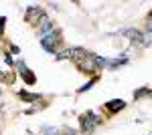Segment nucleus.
<instances>
[{"label":"nucleus","instance_id":"f257e3e1","mask_svg":"<svg viewBox=\"0 0 152 135\" xmlns=\"http://www.w3.org/2000/svg\"><path fill=\"white\" fill-rule=\"evenodd\" d=\"M102 123H104V117L102 115H97L94 111H85V113L79 115V133L91 135Z\"/></svg>","mask_w":152,"mask_h":135},{"label":"nucleus","instance_id":"f03ea898","mask_svg":"<svg viewBox=\"0 0 152 135\" xmlns=\"http://www.w3.org/2000/svg\"><path fill=\"white\" fill-rule=\"evenodd\" d=\"M39 43H41V46H43V51H47L49 55L55 56V55H59V53H61V45H63V32L57 28L53 34L43 36Z\"/></svg>","mask_w":152,"mask_h":135},{"label":"nucleus","instance_id":"7ed1b4c3","mask_svg":"<svg viewBox=\"0 0 152 135\" xmlns=\"http://www.w3.org/2000/svg\"><path fill=\"white\" fill-rule=\"evenodd\" d=\"M73 65L77 67L79 73L87 75V77H95V75H99V67H97V63H95V53H87L81 61H77V63H73Z\"/></svg>","mask_w":152,"mask_h":135},{"label":"nucleus","instance_id":"20e7f679","mask_svg":"<svg viewBox=\"0 0 152 135\" xmlns=\"http://www.w3.org/2000/svg\"><path fill=\"white\" fill-rule=\"evenodd\" d=\"M45 14H47V12H45V8H43V6L33 4V6H28V8L24 10V22L37 26V24H39V20H41Z\"/></svg>","mask_w":152,"mask_h":135},{"label":"nucleus","instance_id":"39448f33","mask_svg":"<svg viewBox=\"0 0 152 135\" xmlns=\"http://www.w3.org/2000/svg\"><path fill=\"white\" fill-rule=\"evenodd\" d=\"M37 30H39V36L43 38V36H49V34H53L55 30H57V24L53 22L51 18H49L47 14L39 20V24H37Z\"/></svg>","mask_w":152,"mask_h":135},{"label":"nucleus","instance_id":"423d86ee","mask_svg":"<svg viewBox=\"0 0 152 135\" xmlns=\"http://www.w3.org/2000/svg\"><path fill=\"white\" fill-rule=\"evenodd\" d=\"M118 34L128 36L132 46H142V30H138V28H134V26L132 28H122V30H118Z\"/></svg>","mask_w":152,"mask_h":135},{"label":"nucleus","instance_id":"0eeeda50","mask_svg":"<svg viewBox=\"0 0 152 135\" xmlns=\"http://www.w3.org/2000/svg\"><path fill=\"white\" fill-rule=\"evenodd\" d=\"M126 109V101L124 99H110L107 103H104V111L107 115H116V113Z\"/></svg>","mask_w":152,"mask_h":135},{"label":"nucleus","instance_id":"6e6552de","mask_svg":"<svg viewBox=\"0 0 152 135\" xmlns=\"http://www.w3.org/2000/svg\"><path fill=\"white\" fill-rule=\"evenodd\" d=\"M18 77L23 79V83L24 85H28V87H33V85H37V75L31 71L28 67H24L20 73H18Z\"/></svg>","mask_w":152,"mask_h":135},{"label":"nucleus","instance_id":"1a4fd4ad","mask_svg":"<svg viewBox=\"0 0 152 135\" xmlns=\"http://www.w3.org/2000/svg\"><path fill=\"white\" fill-rule=\"evenodd\" d=\"M18 97L23 99L24 103H39L41 99H43V95L41 93H28V91H18Z\"/></svg>","mask_w":152,"mask_h":135},{"label":"nucleus","instance_id":"9d476101","mask_svg":"<svg viewBox=\"0 0 152 135\" xmlns=\"http://www.w3.org/2000/svg\"><path fill=\"white\" fill-rule=\"evenodd\" d=\"M128 55H122V56H118V58H112L110 61V71H116V69H120V67H124V65H128Z\"/></svg>","mask_w":152,"mask_h":135},{"label":"nucleus","instance_id":"9b49d317","mask_svg":"<svg viewBox=\"0 0 152 135\" xmlns=\"http://www.w3.org/2000/svg\"><path fill=\"white\" fill-rule=\"evenodd\" d=\"M152 97V89L150 87H140V89L134 91V101H140V99H148Z\"/></svg>","mask_w":152,"mask_h":135},{"label":"nucleus","instance_id":"f8f14e48","mask_svg":"<svg viewBox=\"0 0 152 135\" xmlns=\"http://www.w3.org/2000/svg\"><path fill=\"white\" fill-rule=\"evenodd\" d=\"M85 55H87V51H85L83 46H71V61H73V63L81 61Z\"/></svg>","mask_w":152,"mask_h":135},{"label":"nucleus","instance_id":"ddd939ff","mask_svg":"<svg viewBox=\"0 0 152 135\" xmlns=\"http://www.w3.org/2000/svg\"><path fill=\"white\" fill-rule=\"evenodd\" d=\"M97 83H99V75H95V77H91V79L87 81V83H85V85H81V87H79V89H77V95H81V93H87V91L91 89V87H94V85H97Z\"/></svg>","mask_w":152,"mask_h":135},{"label":"nucleus","instance_id":"4468645a","mask_svg":"<svg viewBox=\"0 0 152 135\" xmlns=\"http://www.w3.org/2000/svg\"><path fill=\"white\" fill-rule=\"evenodd\" d=\"M39 135H61V129L53 127V125H43L39 129Z\"/></svg>","mask_w":152,"mask_h":135},{"label":"nucleus","instance_id":"2eb2a0df","mask_svg":"<svg viewBox=\"0 0 152 135\" xmlns=\"http://www.w3.org/2000/svg\"><path fill=\"white\" fill-rule=\"evenodd\" d=\"M14 81H16V75H14V73H4V71H0V83L12 85Z\"/></svg>","mask_w":152,"mask_h":135},{"label":"nucleus","instance_id":"dca6fc26","mask_svg":"<svg viewBox=\"0 0 152 135\" xmlns=\"http://www.w3.org/2000/svg\"><path fill=\"white\" fill-rule=\"evenodd\" d=\"M110 61H112V58H107V56H99V55H95V63H97L99 71H102V69H107V67H110Z\"/></svg>","mask_w":152,"mask_h":135},{"label":"nucleus","instance_id":"f3484780","mask_svg":"<svg viewBox=\"0 0 152 135\" xmlns=\"http://www.w3.org/2000/svg\"><path fill=\"white\" fill-rule=\"evenodd\" d=\"M152 45V32H144L142 30V46L140 48H148Z\"/></svg>","mask_w":152,"mask_h":135},{"label":"nucleus","instance_id":"a211bd4d","mask_svg":"<svg viewBox=\"0 0 152 135\" xmlns=\"http://www.w3.org/2000/svg\"><path fill=\"white\" fill-rule=\"evenodd\" d=\"M55 61H71V48H63L59 55H55Z\"/></svg>","mask_w":152,"mask_h":135},{"label":"nucleus","instance_id":"6ab92c4d","mask_svg":"<svg viewBox=\"0 0 152 135\" xmlns=\"http://www.w3.org/2000/svg\"><path fill=\"white\" fill-rule=\"evenodd\" d=\"M61 135H79V131H77V129H71L69 125H65V127L61 129Z\"/></svg>","mask_w":152,"mask_h":135},{"label":"nucleus","instance_id":"aec40b11","mask_svg":"<svg viewBox=\"0 0 152 135\" xmlns=\"http://www.w3.org/2000/svg\"><path fill=\"white\" fill-rule=\"evenodd\" d=\"M4 63H6V67H14V58H12V55L10 53H4Z\"/></svg>","mask_w":152,"mask_h":135},{"label":"nucleus","instance_id":"412c9836","mask_svg":"<svg viewBox=\"0 0 152 135\" xmlns=\"http://www.w3.org/2000/svg\"><path fill=\"white\" fill-rule=\"evenodd\" d=\"M4 28H6V16H0V38L4 36Z\"/></svg>","mask_w":152,"mask_h":135},{"label":"nucleus","instance_id":"4be33fe9","mask_svg":"<svg viewBox=\"0 0 152 135\" xmlns=\"http://www.w3.org/2000/svg\"><path fill=\"white\" fill-rule=\"evenodd\" d=\"M144 32H152V18H150V16L146 18V24H144Z\"/></svg>","mask_w":152,"mask_h":135},{"label":"nucleus","instance_id":"5701e85b","mask_svg":"<svg viewBox=\"0 0 152 135\" xmlns=\"http://www.w3.org/2000/svg\"><path fill=\"white\" fill-rule=\"evenodd\" d=\"M8 48H10V55H20V48H18L16 45H12V43H10V45H8Z\"/></svg>","mask_w":152,"mask_h":135}]
</instances>
